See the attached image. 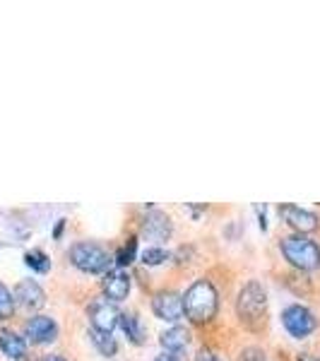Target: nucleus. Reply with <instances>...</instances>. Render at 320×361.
I'll return each mask as SVG.
<instances>
[{"label":"nucleus","instance_id":"f257e3e1","mask_svg":"<svg viewBox=\"0 0 320 361\" xmlns=\"http://www.w3.org/2000/svg\"><path fill=\"white\" fill-rule=\"evenodd\" d=\"M217 313V289L207 279H197L188 287L183 296V316L193 323H207Z\"/></svg>","mask_w":320,"mask_h":361},{"label":"nucleus","instance_id":"f03ea898","mask_svg":"<svg viewBox=\"0 0 320 361\" xmlns=\"http://www.w3.org/2000/svg\"><path fill=\"white\" fill-rule=\"evenodd\" d=\"M236 311L241 323H246L248 328H260L265 323V313H267V294L258 282H248L246 287L238 292L236 301Z\"/></svg>","mask_w":320,"mask_h":361},{"label":"nucleus","instance_id":"7ed1b4c3","mask_svg":"<svg viewBox=\"0 0 320 361\" xmlns=\"http://www.w3.org/2000/svg\"><path fill=\"white\" fill-rule=\"evenodd\" d=\"M282 253L299 270H316V267H320V246L304 234L282 238Z\"/></svg>","mask_w":320,"mask_h":361},{"label":"nucleus","instance_id":"20e7f679","mask_svg":"<svg viewBox=\"0 0 320 361\" xmlns=\"http://www.w3.org/2000/svg\"><path fill=\"white\" fill-rule=\"evenodd\" d=\"M70 260L78 270L90 272V275H99V272H106L109 265H111V255L106 253L101 246L97 243H75L70 248Z\"/></svg>","mask_w":320,"mask_h":361},{"label":"nucleus","instance_id":"39448f33","mask_svg":"<svg viewBox=\"0 0 320 361\" xmlns=\"http://www.w3.org/2000/svg\"><path fill=\"white\" fill-rule=\"evenodd\" d=\"M87 316L92 320V330H99V333H113V328L121 320V311L116 308L113 301H109L106 296L101 299H94L87 308Z\"/></svg>","mask_w":320,"mask_h":361},{"label":"nucleus","instance_id":"423d86ee","mask_svg":"<svg viewBox=\"0 0 320 361\" xmlns=\"http://www.w3.org/2000/svg\"><path fill=\"white\" fill-rule=\"evenodd\" d=\"M282 323H284V328H287V333L292 337H299V340L306 335H311L318 325L316 316H313L306 306H299V304L289 306L287 311L282 313Z\"/></svg>","mask_w":320,"mask_h":361},{"label":"nucleus","instance_id":"0eeeda50","mask_svg":"<svg viewBox=\"0 0 320 361\" xmlns=\"http://www.w3.org/2000/svg\"><path fill=\"white\" fill-rule=\"evenodd\" d=\"M25 335L34 345H46V342H54L58 337V325H56V320L49 316H34L27 320Z\"/></svg>","mask_w":320,"mask_h":361},{"label":"nucleus","instance_id":"6e6552de","mask_svg":"<svg viewBox=\"0 0 320 361\" xmlns=\"http://www.w3.org/2000/svg\"><path fill=\"white\" fill-rule=\"evenodd\" d=\"M152 308H154L156 318L176 323V320L183 318V296H178L173 292H159L154 296Z\"/></svg>","mask_w":320,"mask_h":361},{"label":"nucleus","instance_id":"1a4fd4ad","mask_svg":"<svg viewBox=\"0 0 320 361\" xmlns=\"http://www.w3.org/2000/svg\"><path fill=\"white\" fill-rule=\"evenodd\" d=\"M279 214L284 217V222L294 226L299 234H308V231L318 229V217L308 209H301L296 205H279Z\"/></svg>","mask_w":320,"mask_h":361},{"label":"nucleus","instance_id":"9d476101","mask_svg":"<svg viewBox=\"0 0 320 361\" xmlns=\"http://www.w3.org/2000/svg\"><path fill=\"white\" fill-rule=\"evenodd\" d=\"M13 299L17 301L20 306H25V308H32V311H37V308H42L46 304V294H44V289L39 287L34 279H25V282H20L15 287V294H13Z\"/></svg>","mask_w":320,"mask_h":361},{"label":"nucleus","instance_id":"9b49d317","mask_svg":"<svg viewBox=\"0 0 320 361\" xmlns=\"http://www.w3.org/2000/svg\"><path fill=\"white\" fill-rule=\"evenodd\" d=\"M128 292H130V277L123 270H109L106 277H104V294H106L109 301L118 304L123 301Z\"/></svg>","mask_w":320,"mask_h":361},{"label":"nucleus","instance_id":"f8f14e48","mask_svg":"<svg viewBox=\"0 0 320 361\" xmlns=\"http://www.w3.org/2000/svg\"><path fill=\"white\" fill-rule=\"evenodd\" d=\"M142 231H144V236L152 238V241H166V238L171 236V219H168L164 212H159V209H152V212L147 214V219H144Z\"/></svg>","mask_w":320,"mask_h":361},{"label":"nucleus","instance_id":"ddd939ff","mask_svg":"<svg viewBox=\"0 0 320 361\" xmlns=\"http://www.w3.org/2000/svg\"><path fill=\"white\" fill-rule=\"evenodd\" d=\"M0 349L5 352V357L15 359V361H25L27 359V342L25 337H20L13 330H0Z\"/></svg>","mask_w":320,"mask_h":361},{"label":"nucleus","instance_id":"4468645a","mask_svg":"<svg viewBox=\"0 0 320 361\" xmlns=\"http://www.w3.org/2000/svg\"><path fill=\"white\" fill-rule=\"evenodd\" d=\"M188 340H190V335H188V330L185 328H171V330H166V333H161L159 337V342H161V347L166 349V352H181V349L188 345Z\"/></svg>","mask_w":320,"mask_h":361},{"label":"nucleus","instance_id":"2eb2a0df","mask_svg":"<svg viewBox=\"0 0 320 361\" xmlns=\"http://www.w3.org/2000/svg\"><path fill=\"white\" fill-rule=\"evenodd\" d=\"M118 323L123 325V330H125V335L130 337V342H135V345H142L144 328H142V323H140L137 313H121Z\"/></svg>","mask_w":320,"mask_h":361},{"label":"nucleus","instance_id":"dca6fc26","mask_svg":"<svg viewBox=\"0 0 320 361\" xmlns=\"http://www.w3.org/2000/svg\"><path fill=\"white\" fill-rule=\"evenodd\" d=\"M90 337H92L94 347L104 354V357H113L116 349H118V345H116V340H113L111 333H99V330H90Z\"/></svg>","mask_w":320,"mask_h":361},{"label":"nucleus","instance_id":"f3484780","mask_svg":"<svg viewBox=\"0 0 320 361\" xmlns=\"http://www.w3.org/2000/svg\"><path fill=\"white\" fill-rule=\"evenodd\" d=\"M25 263L32 267L34 272H42V275L51 270V260L44 250H29V253H25Z\"/></svg>","mask_w":320,"mask_h":361},{"label":"nucleus","instance_id":"a211bd4d","mask_svg":"<svg viewBox=\"0 0 320 361\" xmlns=\"http://www.w3.org/2000/svg\"><path fill=\"white\" fill-rule=\"evenodd\" d=\"M15 311V299L10 294V289L0 282V320H8Z\"/></svg>","mask_w":320,"mask_h":361},{"label":"nucleus","instance_id":"6ab92c4d","mask_svg":"<svg viewBox=\"0 0 320 361\" xmlns=\"http://www.w3.org/2000/svg\"><path fill=\"white\" fill-rule=\"evenodd\" d=\"M135 248H137V241H135V238H128V243L118 250V255H116V263H118L121 267H123V265H130L133 260H135Z\"/></svg>","mask_w":320,"mask_h":361},{"label":"nucleus","instance_id":"aec40b11","mask_svg":"<svg viewBox=\"0 0 320 361\" xmlns=\"http://www.w3.org/2000/svg\"><path fill=\"white\" fill-rule=\"evenodd\" d=\"M164 260H168V253L164 248H147L142 253V263L144 265H161Z\"/></svg>","mask_w":320,"mask_h":361},{"label":"nucleus","instance_id":"412c9836","mask_svg":"<svg viewBox=\"0 0 320 361\" xmlns=\"http://www.w3.org/2000/svg\"><path fill=\"white\" fill-rule=\"evenodd\" d=\"M241 361H265V354L260 352V349L251 347V349H246V352L241 354Z\"/></svg>","mask_w":320,"mask_h":361},{"label":"nucleus","instance_id":"4be33fe9","mask_svg":"<svg viewBox=\"0 0 320 361\" xmlns=\"http://www.w3.org/2000/svg\"><path fill=\"white\" fill-rule=\"evenodd\" d=\"M195 361H222V359H219L217 354L209 352V349H200V352H197V357H195Z\"/></svg>","mask_w":320,"mask_h":361},{"label":"nucleus","instance_id":"5701e85b","mask_svg":"<svg viewBox=\"0 0 320 361\" xmlns=\"http://www.w3.org/2000/svg\"><path fill=\"white\" fill-rule=\"evenodd\" d=\"M154 361H183V359L178 352H166V354H161V357H156Z\"/></svg>","mask_w":320,"mask_h":361},{"label":"nucleus","instance_id":"b1692460","mask_svg":"<svg viewBox=\"0 0 320 361\" xmlns=\"http://www.w3.org/2000/svg\"><path fill=\"white\" fill-rule=\"evenodd\" d=\"M299 361H318V359H313L311 354H301V357H299Z\"/></svg>","mask_w":320,"mask_h":361},{"label":"nucleus","instance_id":"393cba45","mask_svg":"<svg viewBox=\"0 0 320 361\" xmlns=\"http://www.w3.org/2000/svg\"><path fill=\"white\" fill-rule=\"evenodd\" d=\"M42 361H66V359H61V357H54V354H51V357H44Z\"/></svg>","mask_w":320,"mask_h":361}]
</instances>
